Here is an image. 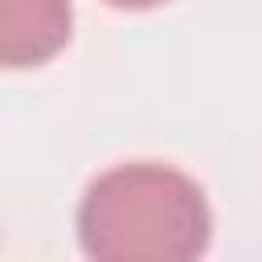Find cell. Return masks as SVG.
<instances>
[{
  "mask_svg": "<svg viewBox=\"0 0 262 262\" xmlns=\"http://www.w3.org/2000/svg\"><path fill=\"white\" fill-rule=\"evenodd\" d=\"M209 237L205 188L172 164H115L78 205V242L94 262H188L209 250Z\"/></svg>",
  "mask_w": 262,
  "mask_h": 262,
  "instance_id": "1",
  "label": "cell"
},
{
  "mask_svg": "<svg viewBox=\"0 0 262 262\" xmlns=\"http://www.w3.org/2000/svg\"><path fill=\"white\" fill-rule=\"evenodd\" d=\"M70 0H0V61L8 70H37L70 45Z\"/></svg>",
  "mask_w": 262,
  "mask_h": 262,
  "instance_id": "2",
  "label": "cell"
},
{
  "mask_svg": "<svg viewBox=\"0 0 262 262\" xmlns=\"http://www.w3.org/2000/svg\"><path fill=\"white\" fill-rule=\"evenodd\" d=\"M111 8H123V12H147V8H160L168 0H106Z\"/></svg>",
  "mask_w": 262,
  "mask_h": 262,
  "instance_id": "3",
  "label": "cell"
}]
</instances>
